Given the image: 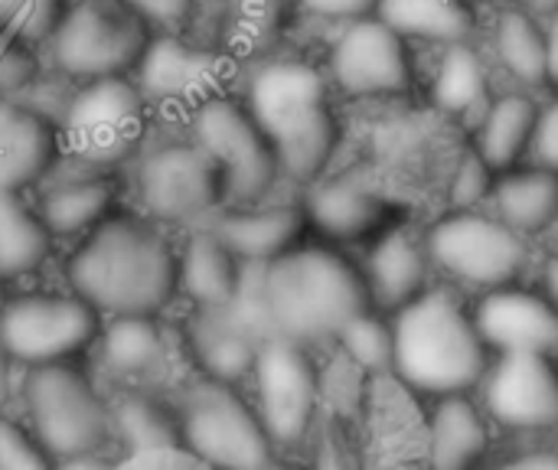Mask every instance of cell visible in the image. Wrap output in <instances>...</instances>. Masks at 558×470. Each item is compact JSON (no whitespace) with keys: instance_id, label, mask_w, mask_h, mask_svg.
<instances>
[{"instance_id":"6da1fadb","label":"cell","mask_w":558,"mask_h":470,"mask_svg":"<svg viewBox=\"0 0 558 470\" xmlns=\"http://www.w3.org/2000/svg\"><path fill=\"white\" fill-rule=\"evenodd\" d=\"M69 285L98 314L157 317L177 294V252L154 219L105 216L72 252Z\"/></svg>"},{"instance_id":"7a4b0ae2","label":"cell","mask_w":558,"mask_h":470,"mask_svg":"<svg viewBox=\"0 0 558 470\" xmlns=\"http://www.w3.org/2000/svg\"><path fill=\"white\" fill-rule=\"evenodd\" d=\"M242 105L275 150L281 177L314 183L340 147L330 79L304 59H262L242 85Z\"/></svg>"},{"instance_id":"3957f363","label":"cell","mask_w":558,"mask_h":470,"mask_svg":"<svg viewBox=\"0 0 558 470\" xmlns=\"http://www.w3.org/2000/svg\"><path fill=\"white\" fill-rule=\"evenodd\" d=\"M392 379L402 393L425 402L474 396L494 360L471 308L448 288H428L418 301L392 314Z\"/></svg>"},{"instance_id":"277c9868","label":"cell","mask_w":558,"mask_h":470,"mask_svg":"<svg viewBox=\"0 0 558 470\" xmlns=\"http://www.w3.org/2000/svg\"><path fill=\"white\" fill-rule=\"evenodd\" d=\"M262 288L275 337L304 347L337 340L356 314L369 311L360 265L324 245H294L262 265Z\"/></svg>"},{"instance_id":"5b68a950","label":"cell","mask_w":558,"mask_h":470,"mask_svg":"<svg viewBox=\"0 0 558 470\" xmlns=\"http://www.w3.org/2000/svg\"><path fill=\"white\" fill-rule=\"evenodd\" d=\"M150 128V108L131 75L72 82L56 118L59 154L108 170L131 160Z\"/></svg>"},{"instance_id":"8992f818","label":"cell","mask_w":558,"mask_h":470,"mask_svg":"<svg viewBox=\"0 0 558 470\" xmlns=\"http://www.w3.org/2000/svg\"><path fill=\"white\" fill-rule=\"evenodd\" d=\"M154 29L124 0H69L52 26L46 59L65 82L131 75Z\"/></svg>"},{"instance_id":"52a82bcc","label":"cell","mask_w":558,"mask_h":470,"mask_svg":"<svg viewBox=\"0 0 558 470\" xmlns=\"http://www.w3.org/2000/svg\"><path fill=\"white\" fill-rule=\"evenodd\" d=\"M422 239L438 272L481 294L520 281L530 262L526 236L484 209H451Z\"/></svg>"},{"instance_id":"ba28073f","label":"cell","mask_w":558,"mask_h":470,"mask_svg":"<svg viewBox=\"0 0 558 470\" xmlns=\"http://www.w3.org/2000/svg\"><path fill=\"white\" fill-rule=\"evenodd\" d=\"M186 124H190V141L213 160L219 173L222 203L245 206L268 196L281 170L271 144L252 121L242 98L229 92L213 95L206 105H199L190 115Z\"/></svg>"},{"instance_id":"9c48e42d","label":"cell","mask_w":558,"mask_h":470,"mask_svg":"<svg viewBox=\"0 0 558 470\" xmlns=\"http://www.w3.org/2000/svg\"><path fill=\"white\" fill-rule=\"evenodd\" d=\"M180 438L186 451L213 470H265L275 455V442L258 412L219 379H206L186 396Z\"/></svg>"},{"instance_id":"30bf717a","label":"cell","mask_w":558,"mask_h":470,"mask_svg":"<svg viewBox=\"0 0 558 470\" xmlns=\"http://www.w3.org/2000/svg\"><path fill=\"white\" fill-rule=\"evenodd\" d=\"M23 399L39 445L59 458L95 455L108 438L111 415L92 383L69 363L29 366Z\"/></svg>"},{"instance_id":"8fae6325","label":"cell","mask_w":558,"mask_h":470,"mask_svg":"<svg viewBox=\"0 0 558 470\" xmlns=\"http://www.w3.org/2000/svg\"><path fill=\"white\" fill-rule=\"evenodd\" d=\"M98 337V311L72 294L29 291L0 304V340L13 363H65Z\"/></svg>"},{"instance_id":"7c38bea8","label":"cell","mask_w":558,"mask_h":470,"mask_svg":"<svg viewBox=\"0 0 558 470\" xmlns=\"http://www.w3.org/2000/svg\"><path fill=\"white\" fill-rule=\"evenodd\" d=\"M150 115H190L226 92V59L219 49L183 39L177 29H154L150 46L131 72Z\"/></svg>"},{"instance_id":"4fadbf2b","label":"cell","mask_w":558,"mask_h":470,"mask_svg":"<svg viewBox=\"0 0 558 470\" xmlns=\"http://www.w3.org/2000/svg\"><path fill=\"white\" fill-rule=\"evenodd\" d=\"M137 196L150 219L173 226H203L222 203V183L213 160L193 141H167L137 160Z\"/></svg>"},{"instance_id":"5bb4252c","label":"cell","mask_w":558,"mask_h":470,"mask_svg":"<svg viewBox=\"0 0 558 470\" xmlns=\"http://www.w3.org/2000/svg\"><path fill=\"white\" fill-rule=\"evenodd\" d=\"M255 393H258V419L275 445H298L317 415L320 406V373L304 344L288 337L262 340L255 363Z\"/></svg>"},{"instance_id":"9a60e30c","label":"cell","mask_w":558,"mask_h":470,"mask_svg":"<svg viewBox=\"0 0 558 470\" xmlns=\"http://www.w3.org/2000/svg\"><path fill=\"white\" fill-rule=\"evenodd\" d=\"M327 79L353 98H392L412 85L409 39L376 13L347 20L330 46Z\"/></svg>"},{"instance_id":"2e32d148","label":"cell","mask_w":558,"mask_h":470,"mask_svg":"<svg viewBox=\"0 0 558 470\" xmlns=\"http://www.w3.org/2000/svg\"><path fill=\"white\" fill-rule=\"evenodd\" d=\"M477 393L487 419L500 429L526 435H543L558 429L556 353L494 357Z\"/></svg>"},{"instance_id":"e0dca14e","label":"cell","mask_w":558,"mask_h":470,"mask_svg":"<svg viewBox=\"0 0 558 470\" xmlns=\"http://www.w3.org/2000/svg\"><path fill=\"white\" fill-rule=\"evenodd\" d=\"M307 226L330 242H373L396 226V203L360 177H317L304 196Z\"/></svg>"},{"instance_id":"ac0fdd59","label":"cell","mask_w":558,"mask_h":470,"mask_svg":"<svg viewBox=\"0 0 558 470\" xmlns=\"http://www.w3.org/2000/svg\"><path fill=\"white\" fill-rule=\"evenodd\" d=\"M471 314L494 357L556 350L558 308L546 294L520 288L517 281L484 291Z\"/></svg>"},{"instance_id":"d6986e66","label":"cell","mask_w":558,"mask_h":470,"mask_svg":"<svg viewBox=\"0 0 558 470\" xmlns=\"http://www.w3.org/2000/svg\"><path fill=\"white\" fill-rule=\"evenodd\" d=\"M39 183L46 186L36 213L52 239H78L92 232L114 203V183L105 170L75 164L62 154Z\"/></svg>"},{"instance_id":"ffe728a7","label":"cell","mask_w":558,"mask_h":470,"mask_svg":"<svg viewBox=\"0 0 558 470\" xmlns=\"http://www.w3.org/2000/svg\"><path fill=\"white\" fill-rule=\"evenodd\" d=\"M360 272L369 294V308L392 317L432 288L435 265L428 258L425 239L412 236L402 226H392L389 232L369 242Z\"/></svg>"},{"instance_id":"44dd1931","label":"cell","mask_w":558,"mask_h":470,"mask_svg":"<svg viewBox=\"0 0 558 470\" xmlns=\"http://www.w3.org/2000/svg\"><path fill=\"white\" fill-rule=\"evenodd\" d=\"M494 448V422L474 396H445L428 406L422 429V468L481 470Z\"/></svg>"},{"instance_id":"7402d4cb","label":"cell","mask_w":558,"mask_h":470,"mask_svg":"<svg viewBox=\"0 0 558 470\" xmlns=\"http://www.w3.org/2000/svg\"><path fill=\"white\" fill-rule=\"evenodd\" d=\"M203 226H209L222 245L242 262V265H268L301 245V236L307 229L304 206L298 203H245L216 209Z\"/></svg>"},{"instance_id":"603a6c76","label":"cell","mask_w":558,"mask_h":470,"mask_svg":"<svg viewBox=\"0 0 558 470\" xmlns=\"http://www.w3.org/2000/svg\"><path fill=\"white\" fill-rule=\"evenodd\" d=\"M59 160V131L16 98H0V190L23 193Z\"/></svg>"},{"instance_id":"cb8c5ba5","label":"cell","mask_w":558,"mask_h":470,"mask_svg":"<svg viewBox=\"0 0 558 470\" xmlns=\"http://www.w3.org/2000/svg\"><path fill=\"white\" fill-rule=\"evenodd\" d=\"M190 347L209 379L232 383L252 373L262 340L232 314L229 304H216L196 308V317L190 321Z\"/></svg>"},{"instance_id":"d4e9b609","label":"cell","mask_w":558,"mask_h":470,"mask_svg":"<svg viewBox=\"0 0 558 470\" xmlns=\"http://www.w3.org/2000/svg\"><path fill=\"white\" fill-rule=\"evenodd\" d=\"M536 118H539V105L523 92H510L487 101L474 131V154L484 157V164H490L497 177L517 170V164L530 157Z\"/></svg>"},{"instance_id":"484cf974","label":"cell","mask_w":558,"mask_h":470,"mask_svg":"<svg viewBox=\"0 0 558 470\" xmlns=\"http://www.w3.org/2000/svg\"><path fill=\"white\" fill-rule=\"evenodd\" d=\"M242 262L222 245V239L209 226H196V232L177 252V291H183L196 308L226 304L239 285Z\"/></svg>"},{"instance_id":"4316f807","label":"cell","mask_w":558,"mask_h":470,"mask_svg":"<svg viewBox=\"0 0 558 470\" xmlns=\"http://www.w3.org/2000/svg\"><path fill=\"white\" fill-rule=\"evenodd\" d=\"M494 213L520 236L549 232L558 222V173L549 167L507 170L494 186Z\"/></svg>"},{"instance_id":"83f0119b","label":"cell","mask_w":558,"mask_h":470,"mask_svg":"<svg viewBox=\"0 0 558 470\" xmlns=\"http://www.w3.org/2000/svg\"><path fill=\"white\" fill-rule=\"evenodd\" d=\"M432 101L438 111L451 118L481 115L487 108L490 101L487 62L468 39L445 46L432 79Z\"/></svg>"},{"instance_id":"f1b7e54d","label":"cell","mask_w":558,"mask_h":470,"mask_svg":"<svg viewBox=\"0 0 558 470\" xmlns=\"http://www.w3.org/2000/svg\"><path fill=\"white\" fill-rule=\"evenodd\" d=\"M376 16L405 39L461 43L471 36L474 13L468 0H376Z\"/></svg>"},{"instance_id":"f546056e","label":"cell","mask_w":558,"mask_h":470,"mask_svg":"<svg viewBox=\"0 0 558 470\" xmlns=\"http://www.w3.org/2000/svg\"><path fill=\"white\" fill-rule=\"evenodd\" d=\"M52 236L16 190H0V278H20L46 262Z\"/></svg>"},{"instance_id":"4dcf8cb0","label":"cell","mask_w":558,"mask_h":470,"mask_svg":"<svg viewBox=\"0 0 558 470\" xmlns=\"http://www.w3.org/2000/svg\"><path fill=\"white\" fill-rule=\"evenodd\" d=\"M494 52L520 85L549 82V56H546V26L530 10H504L494 29Z\"/></svg>"},{"instance_id":"1f68e13d","label":"cell","mask_w":558,"mask_h":470,"mask_svg":"<svg viewBox=\"0 0 558 470\" xmlns=\"http://www.w3.org/2000/svg\"><path fill=\"white\" fill-rule=\"evenodd\" d=\"M101 357L114 373H150L163 360V330L154 317H114L101 337Z\"/></svg>"},{"instance_id":"d6a6232c","label":"cell","mask_w":558,"mask_h":470,"mask_svg":"<svg viewBox=\"0 0 558 470\" xmlns=\"http://www.w3.org/2000/svg\"><path fill=\"white\" fill-rule=\"evenodd\" d=\"M337 344L343 350L347 366H353L363 376H392V357H396V337H392V317L379 311L356 314L340 334Z\"/></svg>"},{"instance_id":"836d02e7","label":"cell","mask_w":558,"mask_h":470,"mask_svg":"<svg viewBox=\"0 0 558 470\" xmlns=\"http://www.w3.org/2000/svg\"><path fill=\"white\" fill-rule=\"evenodd\" d=\"M114 422H118L124 442L131 445V451L183 445V438H180V422H173V419H170L154 399H147V396H128V399L118 406Z\"/></svg>"},{"instance_id":"e575fe53","label":"cell","mask_w":558,"mask_h":470,"mask_svg":"<svg viewBox=\"0 0 558 470\" xmlns=\"http://www.w3.org/2000/svg\"><path fill=\"white\" fill-rule=\"evenodd\" d=\"M69 0H0V29L43 46Z\"/></svg>"},{"instance_id":"d590c367","label":"cell","mask_w":558,"mask_h":470,"mask_svg":"<svg viewBox=\"0 0 558 470\" xmlns=\"http://www.w3.org/2000/svg\"><path fill=\"white\" fill-rule=\"evenodd\" d=\"M39 79L36 52L26 39L0 29V98H20Z\"/></svg>"},{"instance_id":"8d00e7d4","label":"cell","mask_w":558,"mask_h":470,"mask_svg":"<svg viewBox=\"0 0 558 470\" xmlns=\"http://www.w3.org/2000/svg\"><path fill=\"white\" fill-rule=\"evenodd\" d=\"M494 186L497 173L490 170V164H484V157H477L474 150L464 154L448 183L451 209H481V203L494 196Z\"/></svg>"},{"instance_id":"74e56055","label":"cell","mask_w":558,"mask_h":470,"mask_svg":"<svg viewBox=\"0 0 558 470\" xmlns=\"http://www.w3.org/2000/svg\"><path fill=\"white\" fill-rule=\"evenodd\" d=\"M0 470H52L43 448H36L16 425L0 419Z\"/></svg>"},{"instance_id":"f35d334b","label":"cell","mask_w":558,"mask_h":470,"mask_svg":"<svg viewBox=\"0 0 558 470\" xmlns=\"http://www.w3.org/2000/svg\"><path fill=\"white\" fill-rule=\"evenodd\" d=\"M111 470H213L206 461H199L193 451H186L183 445H170V448H147V451H131V458H124L121 465Z\"/></svg>"},{"instance_id":"ab89813d","label":"cell","mask_w":558,"mask_h":470,"mask_svg":"<svg viewBox=\"0 0 558 470\" xmlns=\"http://www.w3.org/2000/svg\"><path fill=\"white\" fill-rule=\"evenodd\" d=\"M124 3L150 29H180L190 20L193 7H196V0H124Z\"/></svg>"},{"instance_id":"60d3db41","label":"cell","mask_w":558,"mask_h":470,"mask_svg":"<svg viewBox=\"0 0 558 470\" xmlns=\"http://www.w3.org/2000/svg\"><path fill=\"white\" fill-rule=\"evenodd\" d=\"M530 157H533V164L549 167V170L558 173V95L546 108H539L533 144H530Z\"/></svg>"},{"instance_id":"b9f144b4","label":"cell","mask_w":558,"mask_h":470,"mask_svg":"<svg viewBox=\"0 0 558 470\" xmlns=\"http://www.w3.org/2000/svg\"><path fill=\"white\" fill-rule=\"evenodd\" d=\"M311 13L327 16V20H356L376 7V0H301Z\"/></svg>"},{"instance_id":"7bdbcfd3","label":"cell","mask_w":558,"mask_h":470,"mask_svg":"<svg viewBox=\"0 0 558 470\" xmlns=\"http://www.w3.org/2000/svg\"><path fill=\"white\" fill-rule=\"evenodd\" d=\"M494 470H558V448H526L500 461Z\"/></svg>"},{"instance_id":"ee69618b","label":"cell","mask_w":558,"mask_h":470,"mask_svg":"<svg viewBox=\"0 0 558 470\" xmlns=\"http://www.w3.org/2000/svg\"><path fill=\"white\" fill-rule=\"evenodd\" d=\"M543 288H546L543 294L558 308V236L553 239V245L546 252V262H543Z\"/></svg>"},{"instance_id":"f6af8a7d","label":"cell","mask_w":558,"mask_h":470,"mask_svg":"<svg viewBox=\"0 0 558 470\" xmlns=\"http://www.w3.org/2000/svg\"><path fill=\"white\" fill-rule=\"evenodd\" d=\"M546 56H549V82L558 85V10L549 13V26H546Z\"/></svg>"},{"instance_id":"bcb514c9","label":"cell","mask_w":558,"mask_h":470,"mask_svg":"<svg viewBox=\"0 0 558 470\" xmlns=\"http://www.w3.org/2000/svg\"><path fill=\"white\" fill-rule=\"evenodd\" d=\"M59 470H111L108 465L95 461L92 455H78V458H62Z\"/></svg>"},{"instance_id":"7dc6e473","label":"cell","mask_w":558,"mask_h":470,"mask_svg":"<svg viewBox=\"0 0 558 470\" xmlns=\"http://www.w3.org/2000/svg\"><path fill=\"white\" fill-rule=\"evenodd\" d=\"M10 353H7V347H3V340H0V406H3V399H7V386H10Z\"/></svg>"},{"instance_id":"c3c4849f","label":"cell","mask_w":558,"mask_h":470,"mask_svg":"<svg viewBox=\"0 0 558 470\" xmlns=\"http://www.w3.org/2000/svg\"><path fill=\"white\" fill-rule=\"evenodd\" d=\"M533 7H536V10H543V13H556L558 0H533Z\"/></svg>"},{"instance_id":"681fc988","label":"cell","mask_w":558,"mask_h":470,"mask_svg":"<svg viewBox=\"0 0 558 470\" xmlns=\"http://www.w3.org/2000/svg\"><path fill=\"white\" fill-rule=\"evenodd\" d=\"M265 470H291V468H275V465H268V468Z\"/></svg>"},{"instance_id":"f907efd6","label":"cell","mask_w":558,"mask_h":470,"mask_svg":"<svg viewBox=\"0 0 558 470\" xmlns=\"http://www.w3.org/2000/svg\"><path fill=\"white\" fill-rule=\"evenodd\" d=\"M553 353H556V360H558V344H556V350H553Z\"/></svg>"}]
</instances>
